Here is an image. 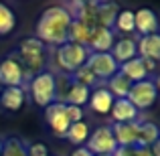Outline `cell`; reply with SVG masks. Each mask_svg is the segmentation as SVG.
<instances>
[{"label": "cell", "instance_id": "6da1fadb", "mask_svg": "<svg viewBox=\"0 0 160 156\" xmlns=\"http://www.w3.org/2000/svg\"><path fill=\"white\" fill-rule=\"evenodd\" d=\"M71 23H73V18L63 6H49L37 23V39L45 45L61 47L63 43L69 41Z\"/></svg>", "mask_w": 160, "mask_h": 156}, {"label": "cell", "instance_id": "7a4b0ae2", "mask_svg": "<svg viewBox=\"0 0 160 156\" xmlns=\"http://www.w3.org/2000/svg\"><path fill=\"white\" fill-rule=\"evenodd\" d=\"M89 49L83 47V45H77V43H63L61 47H57L55 51V61H57V67L65 73H73L77 71L79 67L85 65L87 57H89Z\"/></svg>", "mask_w": 160, "mask_h": 156}, {"label": "cell", "instance_id": "3957f363", "mask_svg": "<svg viewBox=\"0 0 160 156\" xmlns=\"http://www.w3.org/2000/svg\"><path fill=\"white\" fill-rule=\"evenodd\" d=\"M32 102L41 108H47L57 99V79L51 71H41L31 79Z\"/></svg>", "mask_w": 160, "mask_h": 156}, {"label": "cell", "instance_id": "277c9868", "mask_svg": "<svg viewBox=\"0 0 160 156\" xmlns=\"http://www.w3.org/2000/svg\"><path fill=\"white\" fill-rule=\"evenodd\" d=\"M156 98H158V87H156V83H154V79H144V81L132 83L128 95H126V99H128L138 112L152 108L154 102H156Z\"/></svg>", "mask_w": 160, "mask_h": 156}, {"label": "cell", "instance_id": "5b68a950", "mask_svg": "<svg viewBox=\"0 0 160 156\" xmlns=\"http://www.w3.org/2000/svg\"><path fill=\"white\" fill-rule=\"evenodd\" d=\"M87 150L93 156H102V154H113V150L118 148L116 140H113V134L109 126H99L93 132H89L87 138Z\"/></svg>", "mask_w": 160, "mask_h": 156}, {"label": "cell", "instance_id": "8992f818", "mask_svg": "<svg viewBox=\"0 0 160 156\" xmlns=\"http://www.w3.org/2000/svg\"><path fill=\"white\" fill-rule=\"evenodd\" d=\"M85 65L95 75V79H109L120 69V65L113 61V57L109 53H89Z\"/></svg>", "mask_w": 160, "mask_h": 156}, {"label": "cell", "instance_id": "52a82bcc", "mask_svg": "<svg viewBox=\"0 0 160 156\" xmlns=\"http://www.w3.org/2000/svg\"><path fill=\"white\" fill-rule=\"evenodd\" d=\"M22 79H24V69L14 55H10L4 61H0V85L22 87Z\"/></svg>", "mask_w": 160, "mask_h": 156}, {"label": "cell", "instance_id": "ba28073f", "mask_svg": "<svg viewBox=\"0 0 160 156\" xmlns=\"http://www.w3.org/2000/svg\"><path fill=\"white\" fill-rule=\"evenodd\" d=\"M45 118H47V124L51 126L53 134L59 138H65L67 130H69V120H67V113H65V103L61 102H53L51 105L45 108Z\"/></svg>", "mask_w": 160, "mask_h": 156}, {"label": "cell", "instance_id": "9c48e42d", "mask_svg": "<svg viewBox=\"0 0 160 156\" xmlns=\"http://www.w3.org/2000/svg\"><path fill=\"white\" fill-rule=\"evenodd\" d=\"M113 35L116 33L109 28H102V27H93L91 28L89 41H87V49L91 53H109L113 45Z\"/></svg>", "mask_w": 160, "mask_h": 156}, {"label": "cell", "instance_id": "30bf717a", "mask_svg": "<svg viewBox=\"0 0 160 156\" xmlns=\"http://www.w3.org/2000/svg\"><path fill=\"white\" fill-rule=\"evenodd\" d=\"M134 31L140 33V37L156 35V31H158L156 12L150 10V8H140L138 12H134Z\"/></svg>", "mask_w": 160, "mask_h": 156}, {"label": "cell", "instance_id": "8fae6325", "mask_svg": "<svg viewBox=\"0 0 160 156\" xmlns=\"http://www.w3.org/2000/svg\"><path fill=\"white\" fill-rule=\"evenodd\" d=\"M112 118H113V122L116 124H128V122H138V109L134 108L132 103L128 102L126 98H118V99H113V103H112Z\"/></svg>", "mask_w": 160, "mask_h": 156}, {"label": "cell", "instance_id": "7c38bea8", "mask_svg": "<svg viewBox=\"0 0 160 156\" xmlns=\"http://www.w3.org/2000/svg\"><path fill=\"white\" fill-rule=\"evenodd\" d=\"M109 55L113 57V61L118 63V65H122V63L130 61V59L138 57V49H136V41L130 39V37H124V39L116 41V43L112 45V49H109Z\"/></svg>", "mask_w": 160, "mask_h": 156}, {"label": "cell", "instance_id": "4fadbf2b", "mask_svg": "<svg viewBox=\"0 0 160 156\" xmlns=\"http://www.w3.org/2000/svg\"><path fill=\"white\" fill-rule=\"evenodd\" d=\"M113 134V140L118 146H136L138 136V122H128V124H113L109 126Z\"/></svg>", "mask_w": 160, "mask_h": 156}, {"label": "cell", "instance_id": "5bb4252c", "mask_svg": "<svg viewBox=\"0 0 160 156\" xmlns=\"http://www.w3.org/2000/svg\"><path fill=\"white\" fill-rule=\"evenodd\" d=\"M27 102V93L22 87H4L0 91V105L8 112H18Z\"/></svg>", "mask_w": 160, "mask_h": 156}, {"label": "cell", "instance_id": "9a60e30c", "mask_svg": "<svg viewBox=\"0 0 160 156\" xmlns=\"http://www.w3.org/2000/svg\"><path fill=\"white\" fill-rule=\"evenodd\" d=\"M120 71L122 75H124L128 81H132V83H138V81H144V79H148V71H146V67H144V61H142L140 57H134V59H130V61H126V63H122L120 65Z\"/></svg>", "mask_w": 160, "mask_h": 156}, {"label": "cell", "instance_id": "2e32d148", "mask_svg": "<svg viewBox=\"0 0 160 156\" xmlns=\"http://www.w3.org/2000/svg\"><path fill=\"white\" fill-rule=\"evenodd\" d=\"M138 49V57L140 59H152V61H158L160 59V37L158 35H146L140 37L136 43Z\"/></svg>", "mask_w": 160, "mask_h": 156}, {"label": "cell", "instance_id": "e0dca14e", "mask_svg": "<svg viewBox=\"0 0 160 156\" xmlns=\"http://www.w3.org/2000/svg\"><path fill=\"white\" fill-rule=\"evenodd\" d=\"M118 12L120 10H118L116 4H112V2H98L95 4V27L113 31V23H116Z\"/></svg>", "mask_w": 160, "mask_h": 156}, {"label": "cell", "instance_id": "ac0fdd59", "mask_svg": "<svg viewBox=\"0 0 160 156\" xmlns=\"http://www.w3.org/2000/svg\"><path fill=\"white\" fill-rule=\"evenodd\" d=\"M113 95L109 93L106 87H98V89H93L89 93V103L91 109H93L95 113H109V109H112V103H113Z\"/></svg>", "mask_w": 160, "mask_h": 156}, {"label": "cell", "instance_id": "d6986e66", "mask_svg": "<svg viewBox=\"0 0 160 156\" xmlns=\"http://www.w3.org/2000/svg\"><path fill=\"white\" fill-rule=\"evenodd\" d=\"M156 142H158V126L154 122H142V124H138V136H136L138 148H150Z\"/></svg>", "mask_w": 160, "mask_h": 156}, {"label": "cell", "instance_id": "ffe728a7", "mask_svg": "<svg viewBox=\"0 0 160 156\" xmlns=\"http://www.w3.org/2000/svg\"><path fill=\"white\" fill-rule=\"evenodd\" d=\"M89 93H91V89H89V87H83V85H79V83H71V87L67 89L65 98H61V99H63L61 103L83 108V105L89 102Z\"/></svg>", "mask_w": 160, "mask_h": 156}, {"label": "cell", "instance_id": "44dd1931", "mask_svg": "<svg viewBox=\"0 0 160 156\" xmlns=\"http://www.w3.org/2000/svg\"><path fill=\"white\" fill-rule=\"evenodd\" d=\"M89 35H91V28L87 27L83 20H73V23H71V27H69V43H77V45L87 47Z\"/></svg>", "mask_w": 160, "mask_h": 156}, {"label": "cell", "instance_id": "7402d4cb", "mask_svg": "<svg viewBox=\"0 0 160 156\" xmlns=\"http://www.w3.org/2000/svg\"><path fill=\"white\" fill-rule=\"evenodd\" d=\"M130 87H132V81H128V79H126L124 75L118 71L113 77H109V83H108L106 89L118 99V98H126V95H128V91H130Z\"/></svg>", "mask_w": 160, "mask_h": 156}, {"label": "cell", "instance_id": "603a6c76", "mask_svg": "<svg viewBox=\"0 0 160 156\" xmlns=\"http://www.w3.org/2000/svg\"><path fill=\"white\" fill-rule=\"evenodd\" d=\"M20 55V65L28 69V73H41L45 71V53H18Z\"/></svg>", "mask_w": 160, "mask_h": 156}, {"label": "cell", "instance_id": "cb8c5ba5", "mask_svg": "<svg viewBox=\"0 0 160 156\" xmlns=\"http://www.w3.org/2000/svg\"><path fill=\"white\" fill-rule=\"evenodd\" d=\"M65 138L71 142V144L75 146H81L83 142H87V138H89V126L85 124V122H77V124H71L69 130H67Z\"/></svg>", "mask_w": 160, "mask_h": 156}, {"label": "cell", "instance_id": "d4e9b609", "mask_svg": "<svg viewBox=\"0 0 160 156\" xmlns=\"http://www.w3.org/2000/svg\"><path fill=\"white\" fill-rule=\"evenodd\" d=\"M0 156H28L27 144L20 138L10 136L6 140H2V152H0Z\"/></svg>", "mask_w": 160, "mask_h": 156}, {"label": "cell", "instance_id": "484cf974", "mask_svg": "<svg viewBox=\"0 0 160 156\" xmlns=\"http://www.w3.org/2000/svg\"><path fill=\"white\" fill-rule=\"evenodd\" d=\"M16 27V16L6 4H0V37H6Z\"/></svg>", "mask_w": 160, "mask_h": 156}, {"label": "cell", "instance_id": "4316f807", "mask_svg": "<svg viewBox=\"0 0 160 156\" xmlns=\"http://www.w3.org/2000/svg\"><path fill=\"white\" fill-rule=\"evenodd\" d=\"M113 28L120 33H134V12L132 10H120L116 16Z\"/></svg>", "mask_w": 160, "mask_h": 156}, {"label": "cell", "instance_id": "83f0119b", "mask_svg": "<svg viewBox=\"0 0 160 156\" xmlns=\"http://www.w3.org/2000/svg\"><path fill=\"white\" fill-rule=\"evenodd\" d=\"M71 75H73V83H79V85H83V87H91V85H95V83H98L95 75L89 71V67H87V65L79 67V69L73 71Z\"/></svg>", "mask_w": 160, "mask_h": 156}, {"label": "cell", "instance_id": "f1b7e54d", "mask_svg": "<svg viewBox=\"0 0 160 156\" xmlns=\"http://www.w3.org/2000/svg\"><path fill=\"white\" fill-rule=\"evenodd\" d=\"M20 51L18 53H45V49H47V45L41 43L37 37H32V39H24L20 41Z\"/></svg>", "mask_w": 160, "mask_h": 156}, {"label": "cell", "instance_id": "f546056e", "mask_svg": "<svg viewBox=\"0 0 160 156\" xmlns=\"http://www.w3.org/2000/svg\"><path fill=\"white\" fill-rule=\"evenodd\" d=\"M65 113L69 124H77V122H83V109L77 108V105H65Z\"/></svg>", "mask_w": 160, "mask_h": 156}, {"label": "cell", "instance_id": "4dcf8cb0", "mask_svg": "<svg viewBox=\"0 0 160 156\" xmlns=\"http://www.w3.org/2000/svg\"><path fill=\"white\" fill-rule=\"evenodd\" d=\"M28 156H49V148L43 144V142H35V144L27 146Z\"/></svg>", "mask_w": 160, "mask_h": 156}, {"label": "cell", "instance_id": "1f68e13d", "mask_svg": "<svg viewBox=\"0 0 160 156\" xmlns=\"http://www.w3.org/2000/svg\"><path fill=\"white\" fill-rule=\"evenodd\" d=\"M136 154V146H118L112 156H134Z\"/></svg>", "mask_w": 160, "mask_h": 156}, {"label": "cell", "instance_id": "d6a6232c", "mask_svg": "<svg viewBox=\"0 0 160 156\" xmlns=\"http://www.w3.org/2000/svg\"><path fill=\"white\" fill-rule=\"evenodd\" d=\"M71 156H93V154H91L85 146H79V148H75L73 152H71Z\"/></svg>", "mask_w": 160, "mask_h": 156}, {"label": "cell", "instance_id": "836d02e7", "mask_svg": "<svg viewBox=\"0 0 160 156\" xmlns=\"http://www.w3.org/2000/svg\"><path fill=\"white\" fill-rule=\"evenodd\" d=\"M134 156H152V152H150V148H138L136 146V154Z\"/></svg>", "mask_w": 160, "mask_h": 156}, {"label": "cell", "instance_id": "e575fe53", "mask_svg": "<svg viewBox=\"0 0 160 156\" xmlns=\"http://www.w3.org/2000/svg\"><path fill=\"white\" fill-rule=\"evenodd\" d=\"M0 152H2V138H0Z\"/></svg>", "mask_w": 160, "mask_h": 156}, {"label": "cell", "instance_id": "d590c367", "mask_svg": "<svg viewBox=\"0 0 160 156\" xmlns=\"http://www.w3.org/2000/svg\"><path fill=\"white\" fill-rule=\"evenodd\" d=\"M102 156H112V154H102Z\"/></svg>", "mask_w": 160, "mask_h": 156}, {"label": "cell", "instance_id": "8d00e7d4", "mask_svg": "<svg viewBox=\"0 0 160 156\" xmlns=\"http://www.w3.org/2000/svg\"><path fill=\"white\" fill-rule=\"evenodd\" d=\"M0 91H2V85H0Z\"/></svg>", "mask_w": 160, "mask_h": 156}, {"label": "cell", "instance_id": "74e56055", "mask_svg": "<svg viewBox=\"0 0 160 156\" xmlns=\"http://www.w3.org/2000/svg\"><path fill=\"white\" fill-rule=\"evenodd\" d=\"M49 156H51V154H49Z\"/></svg>", "mask_w": 160, "mask_h": 156}]
</instances>
